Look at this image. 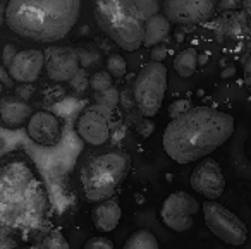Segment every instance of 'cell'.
<instances>
[{
  "mask_svg": "<svg viewBox=\"0 0 251 249\" xmlns=\"http://www.w3.org/2000/svg\"><path fill=\"white\" fill-rule=\"evenodd\" d=\"M50 204L45 182L26 156H0V232L36 235L47 228Z\"/></svg>",
  "mask_w": 251,
  "mask_h": 249,
  "instance_id": "obj_1",
  "label": "cell"
},
{
  "mask_svg": "<svg viewBox=\"0 0 251 249\" xmlns=\"http://www.w3.org/2000/svg\"><path fill=\"white\" fill-rule=\"evenodd\" d=\"M236 121L230 114L213 107H191L172 119L162 136L164 151L179 165L206 158L234 134Z\"/></svg>",
  "mask_w": 251,
  "mask_h": 249,
  "instance_id": "obj_2",
  "label": "cell"
},
{
  "mask_svg": "<svg viewBox=\"0 0 251 249\" xmlns=\"http://www.w3.org/2000/svg\"><path fill=\"white\" fill-rule=\"evenodd\" d=\"M81 14V0H9L4 23L12 33L38 43L66 38Z\"/></svg>",
  "mask_w": 251,
  "mask_h": 249,
  "instance_id": "obj_3",
  "label": "cell"
},
{
  "mask_svg": "<svg viewBox=\"0 0 251 249\" xmlns=\"http://www.w3.org/2000/svg\"><path fill=\"white\" fill-rule=\"evenodd\" d=\"M131 170V156L121 149H110L95 155L83 163L79 182L84 198L91 203L114 198Z\"/></svg>",
  "mask_w": 251,
  "mask_h": 249,
  "instance_id": "obj_4",
  "label": "cell"
},
{
  "mask_svg": "<svg viewBox=\"0 0 251 249\" xmlns=\"http://www.w3.org/2000/svg\"><path fill=\"white\" fill-rule=\"evenodd\" d=\"M98 28L126 52L143 47V21L138 18L133 0H93Z\"/></svg>",
  "mask_w": 251,
  "mask_h": 249,
  "instance_id": "obj_5",
  "label": "cell"
},
{
  "mask_svg": "<svg viewBox=\"0 0 251 249\" xmlns=\"http://www.w3.org/2000/svg\"><path fill=\"white\" fill-rule=\"evenodd\" d=\"M169 86V71L164 62H147L134 77L133 97L143 117L151 119L160 112Z\"/></svg>",
  "mask_w": 251,
  "mask_h": 249,
  "instance_id": "obj_6",
  "label": "cell"
},
{
  "mask_svg": "<svg viewBox=\"0 0 251 249\" xmlns=\"http://www.w3.org/2000/svg\"><path fill=\"white\" fill-rule=\"evenodd\" d=\"M203 218L215 237L229 246H243L248 239V228L244 222L234 211L220 204L219 201H208L201 204Z\"/></svg>",
  "mask_w": 251,
  "mask_h": 249,
  "instance_id": "obj_7",
  "label": "cell"
},
{
  "mask_svg": "<svg viewBox=\"0 0 251 249\" xmlns=\"http://www.w3.org/2000/svg\"><path fill=\"white\" fill-rule=\"evenodd\" d=\"M201 210L195 196L184 191H176L162 203L160 218L171 230L184 232L193 227V217Z\"/></svg>",
  "mask_w": 251,
  "mask_h": 249,
  "instance_id": "obj_8",
  "label": "cell"
},
{
  "mask_svg": "<svg viewBox=\"0 0 251 249\" xmlns=\"http://www.w3.org/2000/svg\"><path fill=\"white\" fill-rule=\"evenodd\" d=\"M215 0H164L162 14L179 26H195L215 14Z\"/></svg>",
  "mask_w": 251,
  "mask_h": 249,
  "instance_id": "obj_9",
  "label": "cell"
},
{
  "mask_svg": "<svg viewBox=\"0 0 251 249\" xmlns=\"http://www.w3.org/2000/svg\"><path fill=\"white\" fill-rule=\"evenodd\" d=\"M189 184L198 194L208 201H217L226 193V175L222 167L213 158H203L195 165L189 177Z\"/></svg>",
  "mask_w": 251,
  "mask_h": 249,
  "instance_id": "obj_10",
  "label": "cell"
},
{
  "mask_svg": "<svg viewBox=\"0 0 251 249\" xmlns=\"http://www.w3.org/2000/svg\"><path fill=\"white\" fill-rule=\"evenodd\" d=\"M43 57H45L43 69L53 83L71 81L79 71V55L71 47H52L43 52Z\"/></svg>",
  "mask_w": 251,
  "mask_h": 249,
  "instance_id": "obj_11",
  "label": "cell"
},
{
  "mask_svg": "<svg viewBox=\"0 0 251 249\" xmlns=\"http://www.w3.org/2000/svg\"><path fill=\"white\" fill-rule=\"evenodd\" d=\"M29 139L40 146H57L62 139V124L55 114L49 110L33 112L26 122Z\"/></svg>",
  "mask_w": 251,
  "mask_h": 249,
  "instance_id": "obj_12",
  "label": "cell"
},
{
  "mask_svg": "<svg viewBox=\"0 0 251 249\" xmlns=\"http://www.w3.org/2000/svg\"><path fill=\"white\" fill-rule=\"evenodd\" d=\"M45 66V57L42 50L29 49L21 50L12 55L7 64L9 76L19 84H31L40 77Z\"/></svg>",
  "mask_w": 251,
  "mask_h": 249,
  "instance_id": "obj_13",
  "label": "cell"
},
{
  "mask_svg": "<svg viewBox=\"0 0 251 249\" xmlns=\"http://www.w3.org/2000/svg\"><path fill=\"white\" fill-rule=\"evenodd\" d=\"M77 134L86 145L103 146L110 139V125L98 108H86L77 119Z\"/></svg>",
  "mask_w": 251,
  "mask_h": 249,
  "instance_id": "obj_14",
  "label": "cell"
},
{
  "mask_svg": "<svg viewBox=\"0 0 251 249\" xmlns=\"http://www.w3.org/2000/svg\"><path fill=\"white\" fill-rule=\"evenodd\" d=\"M31 107L18 97H0V125L19 129L31 117Z\"/></svg>",
  "mask_w": 251,
  "mask_h": 249,
  "instance_id": "obj_15",
  "label": "cell"
},
{
  "mask_svg": "<svg viewBox=\"0 0 251 249\" xmlns=\"http://www.w3.org/2000/svg\"><path fill=\"white\" fill-rule=\"evenodd\" d=\"M121 217H122L121 204H119V201L115 198L95 203V206L91 208V222L101 232L115 230L119 222H121Z\"/></svg>",
  "mask_w": 251,
  "mask_h": 249,
  "instance_id": "obj_16",
  "label": "cell"
},
{
  "mask_svg": "<svg viewBox=\"0 0 251 249\" xmlns=\"http://www.w3.org/2000/svg\"><path fill=\"white\" fill-rule=\"evenodd\" d=\"M172 23L162 12L143 21V47L151 49L155 45H162L165 38L171 35Z\"/></svg>",
  "mask_w": 251,
  "mask_h": 249,
  "instance_id": "obj_17",
  "label": "cell"
},
{
  "mask_svg": "<svg viewBox=\"0 0 251 249\" xmlns=\"http://www.w3.org/2000/svg\"><path fill=\"white\" fill-rule=\"evenodd\" d=\"M172 67L177 73V76L182 77V79L195 76L196 69H198V50L193 49V47L179 50L177 55L174 57Z\"/></svg>",
  "mask_w": 251,
  "mask_h": 249,
  "instance_id": "obj_18",
  "label": "cell"
},
{
  "mask_svg": "<svg viewBox=\"0 0 251 249\" xmlns=\"http://www.w3.org/2000/svg\"><path fill=\"white\" fill-rule=\"evenodd\" d=\"M35 237V244L38 249H69V242L64 237V234L59 228H43Z\"/></svg>",
  "mask_w": 251,
  "mask_h": 249,
  "instance_id": "obj_19",
  "label": "cell"
},
{
  "mask_svg": "<svg viewBox=\"0 0 251 249\" xmlns=\"http://www.w3.org/2000/svg\"><path fill=\"white\" fill-rule=\"evenodd\" d=\"M122 249H160L157 235L148 228H138L126 239Z\"/></svg>",
  "mask_w": 251,
  "mask_h": 249,
  "instance_id": "obj_20",
  "label": "cell"
},
{
  "mask_svg": "<svg viewBox=\"0 0 251 249\" xmlns=\"http://www.w3.org/2000/svg\"><path fill=\"white\" fill-rule=\"evenodd\" d=\"M133 5L136 9V14L141 21H147L148 18L162 12L160 0H133Z\"/></svg>",
  "mask_w": 251,
  "mask_h": 249,
  "instance_id": "obj_21",
  "label": "cell"
},
{
  "mask_svg": "<svg viewBox=\"0 0 251 249\" xmlns=\"http://www.w3.org/2000/svg\"><path fill=\"white\" fill-rule=\"evenodd\" d=\"M105 67H107V73L115 79L124 77L127 73V62L121 53H110L105 60Z\"/></svg>",
  "mask_w": 251,
  "mask_h": 249,
  "instance_id": "obj_22",
  "label": "cell"
},
{
  "mask_svg": "<svg viewBox=\"0 0 251 249\" xmlns=\"http://www.w3.org/2000/svg\"><path fill=\"white\" fill-rule=\"evenodd\" d=\"M90 86L93 88L97 93H101V91L112 88V76L107 71H98V73H95L93 76H91Z\"/></svg>",
  "mask_w": 251,
  "mask_h": 249,
  "instance_id": "obj_23",
  "label": "cell"
},
{
  "mask_svg": "<svg viewBox=\"0 0 251 249\" xmlns=\"http://www.w3.org/2000/svg\"><path fill=\"white\" fill-rule=\"evenodd\" d=\"M97 101H98L100 107H105V108L117 107L119 105V91L112 86V88H108V90L101 91V93H97Z\"/></svg>",
  "mask_w": 251,
  "mask_h": 249,
  "instance_id": "obj_24",
  "label": "cell"
},
{
  "mask_svg": "<svg viewBox=\"0 0 251 249\" xmlns=\"http://www.w3.org/2000/svg\"><path fill=\"white\" fill-rule=\"evenodd\" d=\"M83 249H114V242L105 235H95L84 242Z\"/></svg>",
  "mask_w": 251,
  "mask_h": 249,
  "instance_id": "obj_25",
  "label": "cell"
},
{
  "mask_svg": "<svg viewBox=\"0 0 251 249\" xmlns=\"http://www.w3.org/2000/svg\"><path fill=\"white\" fill-rule=\"evenodd\" d=\"M191 108V101L189 100H184V98H181V100H176L171 103V107H169V115H171V121L176 117H179V115H182L186 110H189Z\"/></svg>",
  "mask_w": 251,
  "mask_h": 249,
  "instance_id": "obj_26",
  "label": "cell"
},
{
  "mask_svg": "<svg viewBox=\"0 0 251 249\" xmlns=\"http://www.w3.org/2000/svg\"><path fill=\"white\" fill-rule=\"evenodd\" d=\"M150 57L153 62H162V60L167 57V50H165V47H162V45H155L150 49Z\"/></svg>",
  "mask_w": 251,
  "mask_h": 249,
  "instance_id": "obj_27",
  "label": "cell"
},
{
  "mask_svg": "<svg viewBox=\"0 0 251 249\" xmlns=\"http://www.w3.org/2000/svg\"><path fill=\"white\" fill-rule=\"evenodd\" d=\"M244 83H246L248 91L251 93V55L248 57L246 66H244Z\"/></svg>",
  "mask_w": 251,
  "mask_h": 249,
  "instance_id": "obj_28",
  "label": "cell"
},
{
  "mask_svg": "<svg viewBox=\"0 0 251 249\" xmlns=\"http://www.w3.org/2000/svg\"><path fill=\"white\" fill-rule=\"evenodd\" d=\"M9 0H0V23H4L5 18V9H7Z\"/></svg>",
  "mask_w": 251,
  "mask_h": 249,
  "instance_id": "obj_29",
  "label": "cell"
},
{
  "mask_svg": "<svg viewBox=\"0 0 251 249\" xmlns=\"http://www.w3.org/2000/svg\"><path fill=\"white\" fill-rule=\"evenodd\" d=\"M241 5H243V9L246 11V14L251 16V0H239Z\"/></svg>",
  "mask_w": 251,
  "mask_h": 249,
  "instance_id": "obj_30",
  "label": "cell"
},
{
  "mask_svg": "<svg viewBox=\"0 0 251 249\" xmlns=\"http://www.w3.org/2000/svg\"><path fill=\"white\" fill-rule=\"evenodd\" d=\"M4 90H5V88H4V84H2V83H0V95H2V93H4Z\"/></svg>",
  "mask_w": 251,
  "mask_h": 249,
  "instance_id": "obj_31",
  "label": "cell"
},
{
  "mask_svg": "<svg viewBox=\"0 0 251 249\" xmlns=\"http://www.w3.org/2000/svg\"><path fill=\"white\" fill-rule=\"evenodd\" d=\"M28 249H38V248H36V246H31V248H28Z\"/></svg>",
  "mask_w": 251,
  "mask_h": 249,
  "instance_id": "obj_32",
  "label": "cell"
}]
</instances>
